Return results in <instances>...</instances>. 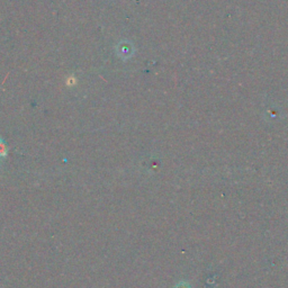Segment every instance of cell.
Listing matches in <instances>:
<instances>
[{"mask_svg":"<svg viewBox=\"0 0 288 288\" xmlns=\"http://www.w3.org/2000/svg\"><path fill=\"white\" fill-rule=\"evenodd\" d=\"M8 153V146L2 139H0V158H6Z\"/></svg>","mask_w":288,"mask_h":288,"instance_id":"6da1fadb","label":"cell"},{"mask_svg":"<svg viewBox=\"0 0 288 288\" xmlns=\"http://www.w3.org/2000/svg\"><path fill=\"white\" fill-rule=\"evenodd\" d=\"M177 288H188V287L186 286V285H183V284H181V285H178Z\"/></svg>","mask_w":288,"mask_h":288,"instance_id":"7a4b0ae2","label":"cell"}]
</instances>
